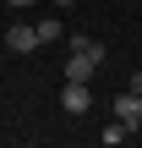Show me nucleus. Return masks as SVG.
Wrapping results in <instances>:
<instances>
[{"mask_svg": "<svg viewBox=\"0 0 142 148\" xmlns=\"http://www.w3.org/2000/svg\"><path fill=\"white\" fill-rule=\"evenodd\" d=\"M115 121L137 132V126H142V93H131V88H126V93H115Z\"/></svg>", "mask_w": 142, "mask_h": 148, "instance_id": "2", "label": "nucleus"}, {"mask_svg": "<svg viewBox=\"0 0 142 148\" xmlns=\"http://www.w3.org/2000/svg\"><path fill=\"white\" fill-rule=\"evenodd\" d=\"M33 27H38V44H55V38H66V27H60V16H38Z\"/></svg>", "mask_w": 142, "mask_h": 148, "instance_id": "4", "label": "nucleus"}, {"mask_svg": "<svg viewBox=\"0 0 142 148\" xmlns=\"http://www.w3.org/2000/svg\"><path fill=\"white\" fill-rule=\"evenodd\" d=\"M55 5H71V0H55Z\"/></svg>", "mask_w": 142, "mask_h": 148, "instance_id": "8", "label": "nucleus"}, {"mask_svg": "<svg viewBox=\"0 0 142 148\" xmlns=\"http://www.w3.org/2000/svg\"><path fill=\"white\" fill-rule=\"evenodd\" d=\"M126 88H131V93H142V71H137V77H131V82H126Z\"/></svg>", "mask_w": 142, "mask_h": 148, "instance_id": "7", "label": "nucleus"}, {"mask_svg": "<svg viewBox=\"0 0 142 148\" xmlns=\"http://www.w3.org/2000/svg\"><path fill=\"white\" fill-rule=\"evenodd\" d=\"M88 104H93L88 82H66V88H60V110H66V115H88Z\"/></svg>", "mask_w": 142, "mask_h": 148, "instance_id": "3", "label": "nucleus"}, {"mask_svg": "<svg viewBox=\"0 0 142 148\" xmlns=\"http://www.w3.org/2000/svg\"><path fill=\"white\" fill-rule=\"evenodd\" d=\"M5 5H16V11H27V5H38V0H5Z\"/></svg>", "mask_w": 142, "mask_h": 148, "instance_id": "6", "label": "nucleus"}, {"mask_svg": "<svg viewBox=\"0 0 142 148\" xmlns=\"http://www.w3.org/2000/svg\"><path fill=\"white\" fill-rule=\"evenodd\" d=\"M126 137H131V126H120V121H109V126L99 132V143H104V148H115V143H126Z\"/></svg>", "mask_w": 142, "mask_h": 148, "instance_id": "5", "label": "nucleus"}, {"mask_svg": "<svg viewBox=\"0 0 142 148\" xmlns=\"http://www.w3.org/2000/svg\"><path fill=\"white\" fill-rule=\"evenodd\" d=\"M5 49H11V55H33V49H38V27L11 22V27H5Z\"/></svg>", "mask_w": 142, "mask_h": 148, "instance_id": "1", "label": "nucleus"}]
</instances>
